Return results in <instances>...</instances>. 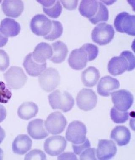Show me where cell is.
<instances>
[{
	"label": "cell",
	"mask_w": 135,
	"mask_h": 160,
	"mask_svg": "<svg viewBox=\"0 0 135 160\" xmlns=\"http://www.w3.org/2000/svg\"><path fill=\"white\" fill-rule=\"evenodd\" d=\"M49 104L53 109H60L64 112H69L74 105L72 95L65 91L56 90L48 95Z\"/></svg>",
	"instance_id": "obj_1"
},
{
	"label": "cell",
	"mask_w": 135,
	"mask_h": 160,
	"mask_svg": "<svg viewBox=\"0 0 135 160\" xmlns=\"http://www.w3.org/2000/svg\"><path fill=\"white\" fill-rule=\"evenodd\" d=\"M7 86L11 89L22 88L27 82L28 77L21 67L13 66L3 74Z\"/></svg>",
	"instance_id": "obj_2"
},
{
	"label": "cell",
	"mask_w": 135,
	"mask_h": 160,
	"mask_svg": "<svg viewBox=\"0 0 135 160\" xmlns=\"http://www.w3.org/2000/svg\"><path fill=\"white\" fill-rule=\"evenodd\" d=\"M115 34L114 28L105 22L100 23L93 29L92 38L94 42L101 46L106 45L112 40Z\"/></svg>",
	"instance_id": "obj_3"
},
{
	"label": "cell",
	"mask_w": 135,
	"mask_h": 160,
	"mask_svg": "<svg viewBox=\"0 0 135 160\" xmlns=\"http://www.w3.org/2000/svg\"><path fill=\"white\" fill-rule=\"evenodd\" d=\"M61 77L57 70L49 68L44 71L38 78V82L42 89L47 92L54 91L60 83Z\"/></svg>",
	"instance_id": "obj_4"
},
{
	"label": "cell",
	"mask_w": 135,
	"mask_h": 160,
	"mask_svg": "<svg viewBox=\"0 0 135 160\" xmlns=\"http://www.w3.org/2000/svg\"><path fill=\"white\" fill-rule=\"evenodd\" d=\"M114 26L118 32L135 36V16L127 12L119 13L114 20Z\"/></svg>",
	"instance_id": "obj_5"
},
{
	"label": "cell",
	"mask_w": 135,
	"mask_h": 160,
	"mask_svg": "<svg viewBox=\"0 0 135 160\" xmlns=\"http://www.w3.org/2000/svg\"><path fill=\"white\" fill-rule=\"evenodd\" d=\"M87 128L83 122L73 121L68 125L66 132V138L73 144H80L86 139Z\"/></svg>",
	"instance_id": "obj_6"
},
{
	"label": "cell",
	"mask_w": 135,
	"mask_h": 160,
	"mask_svg": "<svg viewBox=\"0 0 135 160\" xmlns=\"http://www.w3.org/2000/svg\"><path fill=\"white\" fill-rule=\"evenodd\" d=\"M67 120L61 112L52 113L47 118L44 122L46 129L52 134H59L64 131L67 125Z\"/></svg>",
	"instance_id": "obj_7"
},
{
	"label": "cell",
	"mask_w": 135,
	"mask_h": 160,
	"mask_svg": "<svg viewBox=\"0 0 135 160\" xmlns=\"http://www.w3.org/2000/svg\"><path fill=\"white\" fill-rule=\"evenodd\" d=\"M97 102L96 92L90 89H82L76 97V102L78 108L84 111L92 110L96 107Z\"/></svg>",
	"instance_id": "obj_8"
},
{
	"label": "cell",
	"mask_w": 135,
	"mask_h": 160,
	"mask_svg": "<svg viewBox=\"0 0 135 160\" xmlns=\"http://www.w3.org/2000/svg\"><path fill=\"white\" fill-rule=\"evenodd\" d=\"M30 27L32 33L38 36L45 37L50 32L52 21L44 14H37L32 18Z\"/></svg>",
	"instance_id": "obj_9"
},
{
	"label": "cell",
	"mask_w": 135,
	"mask_h": 160,
	"mask_svg": "<svg viewBox=\"0 0 135 160\" xmlns=\"http://www.w3.org/2000/svg\"><path fill=\"white\" fill-rule=\"evenodd\" d=\"M112 98L115 108L121 111H127L133 102L132 94L126 90H120L112 92Z\"/></svg>",
	"instance_id": "obj_10"
},
{
	"label": "cell",
	"mask_w": 135,
	"mask_h": 160,
	"mask_svg": "<svg viewBox=\"0 0 135 160\" xmlns=\"http://www.w3.org/2000/svg\"><path fill=\"white\" fill-rule=\"evenodd\" d=\"M67 146L65 138L60 135L52 136L46 140L44 149L46 152L51 156H57L64 151Z\"/></svg>",
	"instance_id": "obj_11"
},
{
	"label": "cell",
	"mask_w": 135,
	"mask_h": 160,
	"mask_svg": "<svg viewBox=\"0 0 135 160\" xmlns=\"http://www.w3.org/2000/svg\"><path fill=\"white\" fill-rule=\"evenodd\" d=\"M117 150L115 143L113 141L101 139L99 140L96 155L99 160H109L115 156Z\"/></svg>",
	"instance_id": "obj_12"
},
{
	"label": "cell",
	"mask_w": 135,
	"mask_h": 160,
	"mask_svg": "<svg viewBox=\"0 0 135 160\" xmlns=\"http://www.w3.org/2000/svg\"><path fill=\"white\" fill-rule=\"evenodd\" d=\"M88 61V54L81 47L79 49L72 50L68 60L70 67L75 70H81L85 68Z\"/></svg>",
	"instance_id": "obj_13"
},
{
	"label": "cell",
	"mask_w": 135,
	"mask_h": 160,
	"mask_svg": "<svg viewBox=\"0 0 135 160\" xmlns=\"http://www.w3.org/2000/svg\"><path fill=\"white\" fill-rule=\"evenodd\" d=\"M120 87L118 79L110 76H106L100 79L97 86V91L100 96L108 97Z\"/></svg>",
	"instance_id": "obj_14"
},
{
	"label": "cell",
	"mask_w": 135,
	"mask_h": 160,
	"mask_svg": "<svg viewBox=\"0 0 135 160\" xmlns=\"http://www.w3.org/2000/svg\"><path fill=\"white\" fill-rule=\"evenodd\" d=\"M107 68L112 75H121L125 71H129V64L125 56L120 54V56L113 57L110 60Z\"/></svg>",
	"instance_id": "obj_15"
},
{
	"label": "cell",
	"mask_w": 135,
	"mask_h": 160,
	"mask_svg": "<svg viewBox=\"0 0 135 160\" xmlns=\"http://www.w3.org/2000/svg\"><path fill=\"white\" fill-rule=\"evenodd\" d=\"M2 9L7 16L18 18L24 9L23 2L20 0H5L2 3Z\"/></svg>",
	"instance_id": "obj_16"
},
{
	"label": "cell",
	"mask_w": 135,
	"mask_h": 160,
	"mask_svg": "<svg viewBox=\"0 0 135 160\" xmlns=\"http://www.w3.org/2000/svg\"><path fill=\"white\" fill-rule=\"evenodd\" d=\"M23 66L29 75L32 77H37L46 69L47 63L46 62L40 63L36 62L32 58L31 53H30L24 59Z\"/></svg>",
	"instance_id": "obj_17"
},
{
	"label": "cell",
	"mask_w": 135,
	"mask_h": 160,
	"mask_svg": "<svg viewBox=\"0 0 135 160\" xmlns=\"http://www.w3.org/2000/svg\"><path fill=\"white\" fill-rule=\"evenodd\" d=\"M28 133L32 138L36 139H44L49 135V133L44 127L42 119H36L29 122Z\"/></svg>",
	"instance_id": "obj_18"
},
{
	"label": "cell",
	"mask_w": 135,
	"mask_h": 160,
	"mask_svg": "<svg viewBox=\"0 0 135 160\" xmlns=\"http://www.w3.org/2000/svg\"><path fill=\"white\" fill-rule=\"evenodd\" d=\"M52 49L49 44L45 42L37 44L33 52L31 53L33 59L40 63L46 62L52 55Z\"/></svg>",
	"instance_id": "obj_19"
},
{
	"label": "cell",
	"mask_w": 135,
	"mask_h": 160,
	"mask_svg": "<svg viewBox=\"0 0 135 160\" xmlns=\"http://www.w3.org/2000/svg\"><path fill=\"white\" fill-rule=\"evenodd\" d=\"M32 141L27 135L20 134L17 136L12 143L13 152L16 154L23 155L31 150Z\"/></svg>",
	"instance_id": "obj_20"
},
{
	"label": "cell",
	"mask_w": 135,
	"mask_h": 160,
	"mask_svg": "<svg viewBox=\"0 0 135 160\" xmlns=\"http://www.w3.org/2000/svg\"><path fill=\"white\" fill-rule=\"evenodd\" d=\"M21 29L19 23L14 19L9 18L3 19L0 24V32L7 37L18 36L20 33Z\"/></svg>",
	"instance_id": "obj_21"
},
{
	"label": "cell",
	"mask_w": 135,
	"mask_h": 160,
	"mask_svg": "<svg viewBox=\"0 0 135 160\" xmlns=\"http://www.w3.org/2000/svg\"><path fill=\"white\" fill-rule=\"evenodd\" d=\"M111 138L116 142L118 146H125L130 142L131 132L128 128L125 126H117L112 130Z\"/></svg>",
	"instance_id": "obj_22"
},
{
	"label": "cell",
	"mask_w": 135,
	"mask_h": 160,
	"mask_svg": "<svg viewBox=\"0 0 135 160\" xmlns=\"http://www.w3.org/2000/svg\"><path fill=\"white\" fill-rule=\"evenodd\" d=\"M43 6V11L49 17L57 18L61 15L62 11V7L60 1H37Z\"/></svg>",
	"instance_id": "obj_23"
},
{
	"label": "cell",
	"mask_w": 135,
	"mask_h": 160,
	"mask_svg": "<svg viewBox=\"0 0 135 160\" xmlns=\"http://www.w3.org/2000/svg\"><path fill=\"white\" fill-rule=\"evenodd\" d=\"M52 55L50 61L55 63H60L66 59L68 50L67 46L63 42L57 41L52 44Z\"/></svg>",
	"instance_id": "obj_24"
},
{
	"label": "cell",
	"mask_w": 135,
	"mask_h": 160,
	"mask_svg": "<svg viewBox=\"0 0 135 160\" xmlns=\"http://www.w3.org/2000/svg\"><path fill=\"white\" fill-rule=\"evenodd\" d=\"M38 112V106L32 102H25L19 107L18 115L23 120H30L37 116Z\"/></svg>",
	"instance_id": "obj_25"
},
{
	"label": "cell",
	"mask_w": 135,
	"mask_h": 160,
	"mask_svg": "<svg viewBox=\"0 0 135 160\" xmlns=\"http://www.w3.org/2000/svg\"><path fill=\"white\" fill-rule=\"evenodd\" d=\"M100 78V73L96 67H90L82 73V81L83 85L88 87H93L97 84Z\"/></svg>",
	"instance_id": "obj_26"
},
{
	"label": "cell",
	"mask_w": 135,
	"mask_h": 160,
	"mask_svg": "<svg viewBox=\"0 0 135 160\" xmlns=\"http://www.w3.org/2000/svg\"><path fill=\"white\" fill-rule=\"evenodd\" d=\"M98 7V1H86L83 0L79 7L80 14L82 16L90 19L94 16L97 12Z\"/></svg>",
	"instance_id": "obj_27"
},
{
	"label": "cell",
	"mask_w": 135,
	"mask_h": 160,
	"mask_svg": "<svg viewBox=\"0 0 135 160\" xmlns=\"http://www.w3.org/2000/svg\"><path fill=\"white\" fill-rule=\"evenodd\" d=\"M108 18L109 13L107 7L103 3L98 2V7L97 12L94 16L89 20L93 24L96 25L102 22L108 21Z\"/></svg>",
	"instance_id": "obj_28"
},
{
	"label": "cell",
	"mask_w": 135,
	"mask_h": 160,
	"mask_svg": "<svg viewBox=\"0 0 135 160\" xmlns=\"http://www.w3.org/2000/svg\"><path fill=\"white\" fill-rule=\"evenodd\" d=\"M52 27L49 34L44 37V39L52 41L62 36L63 27L61 23L58 21L52 20Z\"/></svg>",
	"instance_id": "obj_29"
},
{
	"label": "cell",
	"mask_w": 135,
	"mask_h": 160,
	"mask_svg": "<svg viewBox=\"0 0 135 160\" xmlns=\"http://www.w3.org/2000/svg\"><path fill=\"white\" fill-rule=\"evenodd\" d=\"M111 118L116 123H124L128 120L129 118V112L127 111H121L113 107L111 109Z\"/></svg>",
	"instance_id": "obj_30"
},
{
	"label": "cell",
	"mask_w": 135,
	"mask_h": 160,
	"mask_svg": "<svg viewBox=\"0 0 135 160\" xmlns=\"http://www.w3.org/2000/svg\"><path fill=\"white\" fill-rule=\"evenodd\" d=\"M88 55V61L94 60L97 58L98 53V48L97 46L90 43H86L81 47Z\"/></svg>",
	"instance_id": "obj_31"
},
{
	"label": "cell",
	"mask_w": 135,
	"mask_h": 160,
	"mask_svg": "<svg viewBox=\"0 0 135 160\" xmlns=\"http://www.w3.org/2000/svg\"><path fill=\"white\" fill-rule=\"evenodd\" d=\"M12 96L11 91L3 82H0V103H7Z\"/></svg>",
	"instance_id": "obj_32"
},
{
	"label": "cell",
	"mask_w": 135,
	"mask_h": 160,
	"mask_svg": "<svg viewBox=\"0 0 135 160\" xmlns=\"http://www.w3.org/2000/svg\"><path fill=\"white\" fill-rule=\"evenodd\" d=\"M47 156L42 150L34 149L29 152L25 156V160H46Z\"/></svg>",
	"instance_id": "obj_33"
},
{
	"label": "cell",
	"mask_w": 135,
	"mask_h": 160,
	"mask_svg": "<svg viewBox=\"0 0 135 160\" xmlns=\"http://www.w3.org/2000/svg\"><path fill=\"white\" fill-rule=\"evenodd\" d=\"M10 65V58L4 50L0 49V71H4Z\"/></svg>",
	"instance_id": "obj_34"
},
{
	"label": "cell",
	"mask_w": 135,
	"mask_h": 160,
	"mask_svg": "<svg viewBox=\"0 0 135 160\" xmlns=\"http://www.w3.org/2000/svg\"><path fill=\"white\" fill-rule=\"evenodd\" d=\"M90 146H91V145H90V141L87 138L84 142L80 144H73L72 145L73 152L75 154L78 155V156H80L82 152L86 150V149L90 148Z\"/></svg>",
	"instance_id": "obj_35"
},
{
	"label": "cell",
	"mask_w": 135,
	"mask_h": 160,
	"mask_svg": "<svg viewBox=\"0 0 135 160\" xmlns=\"http://www.w3.org/2000/svg\"><path fill=\"white\" fill-rule=\"evenodd\" d=\"M96 150L93 148H88L84 150L80 155V160H97L96 156Z\"/></svg>",
	"instance_id": "obj_36"
},
{
	"label": "cell",
	"mask_w": 135,
	"mask_h": 160,
	"mask_svg": "<svg viewBox=\"0 0 135 160\" xmlns=\"http://www.w3.org/2000/svg\"><path fill=\"white\" fill-rule=\"evenodd\" d=\"M122 55L125 56L129 64V71L133 70L135 68V56L133 53L130 51H123L122 52Z\"/></svg>",
	"instance_id": "obj_37"
},
{
	"label": "cell",
	"mask_w": 135,
	"mask_h": 160,
	"mask_svg": "<svg viewBox=\"0 0 135 160\" xmlns=\"http://www.w3.org/2000/svg\"><path fill=\"white\" fill-rule=\"evenodd\" d=\"M64 7L68 10H74L78 7V1H61Z\"/></svg>",
	"instance_id": "obj_38"
},
{
	"label": "cell",
	"mask_w": 135,
	"mask_h": 160,
	"mask_svg": "<svg viewBox=\"0 0 135 160\" xmlns=\"http://www.w3.org/2000/svg\"><path fill=\"white\" fill-rule=\"evenodd\" d=\"M58 160H78V157L72 152H64L60 155L58 158Z\"/></svg>",
	"instance_id": "obj_39"
},
{
	"label": "cell",
	"mask_w": 135,
	"mask_h": 160,
	"mask_svg": "<svg viewBox=\"0 0 135 160\" xmlns=\"http://www.w3.org/2000/svg\"><path fill=\"white\" fill-rule=\"evenodd\" d=\"M7 117V111L6 108L2 105L0 104V123L4 121Z\"/></svg>",
	"instance_id": "obj_40"
},
{
	"label": "cell",
	"mask_w": 135,
	"mask_h": 160,
	"mask_svg": "<svg viewBox=\"0 0 135 160\" xmlns=\"http://www.w3.org/2000/svg\"><path fill=\"white\" fill-rule=\"evenodd\" d=\"M8 38L3 36L0 32V48L4 47L8 42Z\"/></svg>",
	"instance_id": "obj_41"
},
{
	"label": "cell",
	"mask_w": 135,
	"mask_h": 160,
	"mask_svg": "<svg viewBox=\"0 0 135 160\" xmlns=\"http://www.w3.org/2000/svg\"><path fill=\"white\" fill-rule=\"evenodd\" d=\"M6 133L4 130L0 126V144L3 141V139L5 138Z\"/></svg>",
	"instance_id": "obj_42"
},
{
	"label": "cell",
	"mask_w": 135,
	"mask_h": 160,
	"mask_svg": "<svg viewBox=\"0 0 135 160\" xmlns=\"http://www.w3.org/2000/svg\"><path fill=\"white\" fill-rule=\"evenodd\" d=\"M3 150L0 148V160H3Z\"/></svg>",
	"instance_id": "obj_43"
}]
</instances>
